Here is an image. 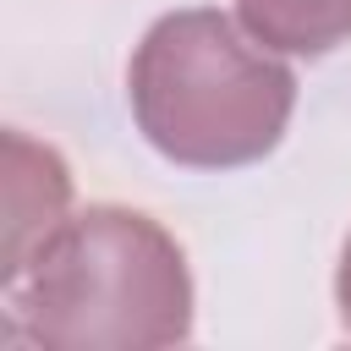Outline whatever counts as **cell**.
<instances>
[{
  "label": "cell",
  "mask_w": 351,
  "mask_h": 351,
  "mask_svg": "<svg viewBox=\"0 0 351 351\" xmlns=\"http://www.w3.org/2000/svg\"><path fill=\"white\" fill-rule=\"evenodd\" d=\"M11 340L38 351H148L192 335V269L143 208L71 214L11 285Z\"/></svg>",
  "instance_id": "6da1fadb"
},
{
  "label": "cell",
  "mask_w": 351,
  "mask_h": 351,
  "mask_svg": "<svg viewBox=\"0 0 351 351\" xmlns=\"http://www.w3.org/2000/svg\"><path fill=\"white\" fill-rule=\"evenodd\" d=\"M132 121L181 170H241L280 148L296 77L230 16L197 5L159 16L126 66Z\"/></svg>",
  "instance_id": "7a4b0ae2"
},
{
  "label": "cell",
  "mask_w": 351,
  "mask_h": 351,
  "mask_svg": "<svg viewBox=\"0 0 351 351\" xmlns=\"http://www.w3.org/2000/svg\"><path fill=\"white\" fill-rule=\"evenodd\" d=\"M5 252H0V280L5 291L33 269V258L49 247V236L71 219V170L49 143H33L27 132H5Z\"/></svg>",
  "instance_id": "3957f363"
},
{
  "label": "cell",
  "mask_w": 351,
  "mask_h": 351,
  "mask_svg": "<svg viewBox=\"0 0 351 351\" xmlns=\"http://www.w3.org/2000/svg\"><path fill=\"white\" fill-rule=\"evenodd\" d=\"M236 22L274 55H329L351 38V0H236Z\"/></svg>",
  "instance_id": "277c9868"
},
{
  "label": "cell",
  "mask_w": 351,
  "mask_h": 351,
  "mask_svg": "<svg viewBox=\"0 0 351 351\" xmlns=\"http://www.w3.org/2000/svg\"><path fill=\"white\" fill-rule=\"evenodd\" d=\"M335 307H340V324L351 329V236H346V252H340V269H335Z\"/></svg>",
  "instance_id": "5b68a950"
}]
</instances>
